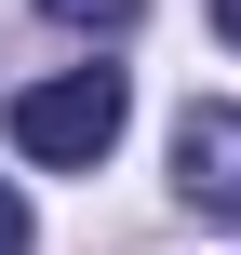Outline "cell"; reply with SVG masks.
<instances>
[{
	"label": "cell",
	"instance_id": "3957f363",
	"mask_svg": "<svg viewBox=\"0 0 241 255\" xmlns=\"http://www.w3.org/2000/svg\"><path fill=\"white\" fill-rule=\"evenodd\" d=\"M40 13H54V27H94V40H121V27L148 13V0H40Z\"/></svg>",
	"mask_w": 241,
	"mask_h": 255
},
{
	"label": "cell",
	"instance_id": "6da1fadb",
	"mask_svg": "<svg viewBox=\"0 0 241 255\" xmlns=\"http://www.w3.org/2000/svg\"><path fill=\"white\" fill-rule=\"evenodd\" d=\"M121 121H134L121 67H54V81L13 94V148H27L40 175H94V161L121 148Z\"/></svg>",
	"mask_w": 241,
	"mask_h": 255
},
{
	"label": "cell",
	"instance_id": "277c9868",
	"mask_svg": "<svg viewBox=\"0 0 241 255\" xmlns=\"http://www.w3.org/2000/svg\"><path fill=\"white\" fill-rule=\"evenodd\" d=\"M27 242H40V229H27V188L0 175V255H27Z\"/></svg>",
	"mask_w": 241,
	"mask_h": 255
},
{
	"label": "cell",
	"instance_id": "5b68a950",
	"mask_svg": "<svg viewBox=\"0 0 241 255\" xmlns=\"http://www.w3.org/2000/svg\"><path fill=\"white\" fill-rule=\"evenodd\" d=\"M215 27H228V54H241V0H215Z\"/></svg>",
	"mask_w": 241,
	"mask_h": 255
},
{
	"label": "cell",
	"instance_id": "7a4b0ae2",
	"mask_svg": "<svg viewBox=\"0 0 241 255\" xmlns=\"http://www.w3.org/2000/svg\"><path fill=\"white\" fill-rule=\"evenodd\" d=\"M174 188H188L215 229H241V108H188V121H174Z\"/></svg>",
	"mask_w": 241,
	"mask_h": 255
}]
</instances>
